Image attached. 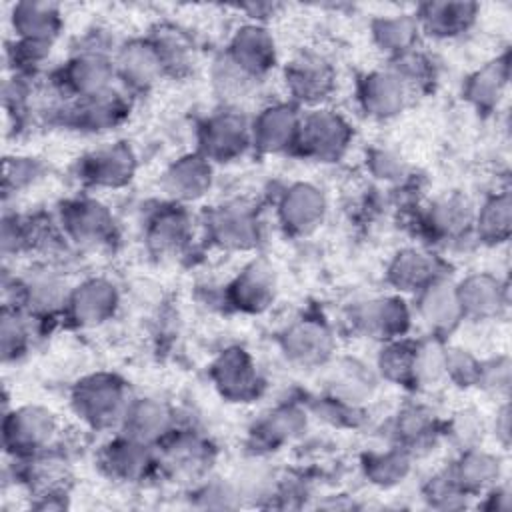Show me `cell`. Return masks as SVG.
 <instances>
[{"instance_id":"obj_25","label":"cell","mask_w":512,"mask_h":512,"mask_svg":"<svg viewBox=\"0 0 512 512\" xmlns=\"http://www.w3.org/2000/svg\"><path fill=\"white\" fill-rule=\"evenodd\" d=\"M332 348V340L328 330L322 324L304 320L294 324L284 336L286 356L300 364L322 362Z\"/></svg>"},{"instance_id":"obj_21","label":"cell","mask_w":512,"mask_h":512,"mask_svg":"<svg viewBox=\"0 0 512 512\" xmlns=\"http://www.w3.org/2000/svg\"><path fill=\"white\" fill-rule=\"evenodd\" d=\"M170 424H172V414L168 406L152 398H140L136 402H128V408L122 416L124 436L144 444L164 436L170 430Z\"/></svg>"},{"instance_id":"obj_7","label":"cell","mask_w":512,"mask_h":512,"mask_svg":"<svg viewBox=\"0 0 512 512\" xmlns=\"http://www.w3.org/2000/svg\"><path fill=\"white\" fill-rule=\"evenodd\" d=\"M62 228L78 244L96 246L110 238L114 230L112 214L96 200H74L62 210Z\"/></svg>"},{"instance_id":"obj_1","label":"cell","mask_w":512,"mask_h":512,"mask_svg":"<svg viewBox=\"0 0 512 512\" xmlns=\"http://www.w3.org/2000/svg\"><path fill=\"white\" fill-rule=\"evenodd\" d=\"M128 402L124 384L110 374H92L80 380L72 394L76 414L92 428H108L122 422Z\"/></svg>"},{"instance_id":"obj_5","label":"cell","mask_w":512,"mask_h":512,"mask_svg":"<svg viewBox=\"0 0 512 512\" xmlns=\"http://www.w3.org/2000/svg\"><path fill=\"white\" fill-rule=\"evenodd\" d=\"M250 142V126L246 118L236 110L218 112L216 116L208 118L200 132L204 158L212 160H232L242 154Z\"/></svg>"},{"instance_id":"obj_28","label":"cell","mask_w":512,"mask_h":512,"mask_svg":"<svg viewBox=\"0 0 512 512\" xmlns=\"http://www.w3.org/2000/svg\"><path fill=\"white\" fill-rule=\"evenodd\" d=\"M190 220L182 210H164L148 226V244L156 254H178L190 240Z\"/></svg>"},{"instance_id":"obj_22","label":"cell","mask_w":512,"mask_h":512,"mask_svg":"<svg viewBox=\"0 0 512 512\" xmlns=\"http://www.w3.org/2000/svg\"><path fill=\"white\" fill-rule=\"evenodd\" d=\"M456 296L462 308V316L488 318L502 310L504 290L494 276L476 274L468 276L456 286Z\"/></svg>"},{"instance_id":"obj_40","label":"cell","mask_w":512,"mask_h":512,"mask_svg":"<svg viewBox=\"0 0 512 512\" xmlns=\"http://www.w3.org/2000/svg\"><path fill=\"white\" fill-rule=\"evenodd\" d=\"M258 78L234 64L226 54L214 66V86L226 98H244L256 86Z\"/></svg>"},{"instance_id":"obj_38","label":"cell","mask_w":512,"mask_h":512,"mask_svg":"<svg viewBox=\"0 0 512 512\" xmlns=\"http://www.w3.org/2000/svg\"><path fill=\"white\" fill-rule=\"evenodd\" d=\"M304 424H306L304 414L292 406H286L268 414L258 424L256 436L264 444H280L284 440L294 438L304 428Z\"/></svg>"},{"instance_id":"obj_26","label":"cell","mask_w":512,"mask_h":512,"mask_svg":"<svg viewBox=\"0 0 512 512\" xmlns=\"http://www.w3.org/2000/svg\"><path fill=\"white\" fill-rule=\"evenodd\" d=\"M14 30L20 34V40L46 42L52 44V38L60 30V14L54 4L24 2L14 6Z\"/></svg>"},{"instance_id":"obj_12","label":"cell","mask_w":512,"mask_h":512,"mask_svg":"<svg viewBox=\"0 0 512 512\" xmlns=\"http://www.w3.org/2000/svg\"><path fill=\"white\" fill-rule=\"evenodd\" d=\"M134 156L124 144L90 152L80 162V178L94 186H120L132 178Z\"/></svg>"},{"instance_id":"obj_42","label":"cell","mask_w":512,"mask_h":512,"mask_svg":"<svg viewBox=\"0 0 512 512\" xmlns=\"http://www.w3.org/2000/svg\"><path fill=\"white\" fill-rule=\"evenodd\" d=\"M434 414L428 412L424 406H410L398 414L396 422V432L402 442L408 446H416L430 436H434Z\"/></svg>"},{"instance_id":"obj_11","label":"cell","mask_w":512,"mask_h":512,"mask_svg":"<svg viewBox=\"0 0 512 512\" xmlns=\"http://www.w3.org/2000/svg\"><path fill=\"white\" fill-rule=\"evenodd\" d=\"M274 54L276 52H274L272 36L268 34L266 28H262L258 24L242 26L234 34L230 48L226 52V56L234 64H238L242 70H246L248 74H252L258 80L274 64Z\"/></svg>"},{"instance_id":"obj_27","label":"cell","mask_w":512,"mask_h":512,"mask_svg":"<svg viewBox=\"0 0 512 512\" xmlns=\"http://www.w3.org/2000/svg\"><path fill=\"white\" fill-rule=\"evenodd\" d=\"M388 276L398 290L420 292L424 286L438 278V272L436 262L430 254L408 248L396 254V258L390 264Z\"/></svg>"},{"instance_id":"obj_3","label":"cell","mask_w":512,"mask_h":512,"mask_svg":"<svg viewBox=\"0 0 512 512\" xmlns=\"http://www.w3.org/2000/svg\"><path fill=\"white\" fill-rule=\"evenodd\" d=\"M58 432L56 416L42 406H22L4 416L6 448L24 456L46 450Z\"/></svg>"},{"instance_id":"obj_19","label":"cell","mask_w":512,"mask_h":512,"mask_svg":"<svg viewBox=\"0 0 512 512\" xmlns=\"http://www.w3.org/2000/svg\"><path fill=\"white\" fill-rule=\"evenodd\" d=\"M212 182V170L204 156H184L164 174V190L180 202L202 198Z\"/></svg>"},{"instance_id":"obj_43","label":"cell","mask_w":512,"mask_h":512,"mask_svg":"<svg viewBox=\"0 0 512 512\" xmlns=\"http://www.w3.org/2000/svg\"><path fill=\"white\" fill-rule=\"evenodd\" d=\"M28 342V326L18 310L4 308L2 312V356L4 360L22 354Z\"/></svg>"},{"instance_id":"obj_4","label":"cell","mask_w":512,"mask_h":512,"mask_svg":"<svg viewBox=\"0 0 512 512\" xmlns=\"http://www.w3.org/2000/svg\"><path fill=\"white\" fill-rule=\"evenodd\" d=\"M114 62L100 50H82L62 70V90L76 98H90L112 90Z\"/></svg>"},{"instance_id":"obj_44","label":"cell","mask_w":512,"mask_h":512,"mask_svg":"<svg viewBox=\"0 0 512 512\" xmlns=\"http://www.w3.org/2000/svg\"><path fill=\"white\" fill-rule=\"evenodd\" d=\"M446 378L458 382V386H470L478 382L482 366L464 350H446Z\"/></svg>"},{"instance_id":"obj_23","label":"cell","mask_w":512,"mask_h":512,"mask_svg":"<svg viewBox=\"0 0 512 512\" xmlns=\"http://www.w3.org/2000/svg\"><path fill=\"white\" fill-rule=\"evenodd\" d=\"M476 16V4L468 2H432L420 8L418 26H424L430 34L448 38L464 32Z\"/></svg>"},{"instance_id":"obj_41","label":"cell","mask_w":512,"mask_h":512,"mask_svg":"<svg viewBox=\"0 0 512 512\" xmlns=\"http://www.w3.org/2000/svg\"><path fill=\"white\" fill-rule=\"evenodd\" d=\"M410 468V460L406 450H390L384 454H376V456H368L366 462V474L372 478L374 484L380 486H390L400 482Z\"/></svg>"},{"instance_id":"obj_2","label":"cell","mask_w":512,"mask_h":512,"mask_svg":"<svg viewBox=\"0 0 512 512\" xmlns=\"http://www.w3.org/2000/svg\"><path fill=\"white\" fill-rule=\"evenodd\" d=\"M350 136V126L340 114L316 108L300 116L294 146L308 158L330 162L342 156Z\"/></svg>"},{"instance_id":"obj_31","label":"cell","mask_w":512,"mask_h":512,"mask_svg":"<svg viewBox=\"0 0 512 512\" xmlns=\"http://www.w3.org/2000/svg\"><path fill=\"white\" fill-rule=\"evenodd\" d=\"M508 84V64L506 58L494 60L474 72L466 84L468 100L478 108H494L504 94Z\"/></svg>"},{"instance_id":"obj_34","label":"cell","mask_w":512,"mask_h":512,"mask_svg":"<svg viewBox=\"0 0 512 512\" xmlns=\"http://www.w3.org/2000/svg\"><path fill=\"white\" fill-rule=\"evenodd\" d=\"M18 294H20V300L26 306H30V310H38V312H50L66 300L62 282L48 272H38L28 276L24 282H20Z\"/></svg>"},{"instance_id":"obj_46","label":"cell","mask_w":512,"mask_h":512,"mask_svg":"<svg viewBox=\"0 0 512 512\" xmlns=\"http://www.w3.org/2000/svg\"><path fill=\"white\" fill-rule=\"evenodd\" d=\"M482 434V422L478 420V414L474 412H462L458 420L454 422V436L466 446V448H476L474 442Z\"/></svg>"},{"instance_id":"obj_36","label":"cell","mask_w":512,"mask_h":512,"mask_svg":"<svg viewBox=\"0 0 512 512\" xmlns=\"http://www.w3.org/2000/svg\"><path fill=\"white\" fill-rule=\"evenodd\" d=\"M478 236L484 242H504L510 234V196L498 194L490 198L476 216Z\"/></svg>"},{"instance_id":"obj_29","label":"cell","mask_w":512,"mask_h":512,"mask_svg":"<svg viewBox=\"0 0 512 512\" xmlns=\"http://www.w3.org/2000/svg\"><path fill=\"white\" fill-rule=\"evenodd\" d=\"M498 474H500L498 458L478 448H466V452L450 472L452 480L464 494L492 486Z\"/></svg>"},{"instance_id":"obj_17","label":"cell","mask_w":512,"mask_h":512,"mask_svg":"<svg viewBox=\"0 0 512 512\" xmlns=\"http://www.w3.org/2000/svg\"><path fill=\"white\" fill-rule=\"evenodd\" d=\"M118 294L114 286L102 278L80 284L68 298L70 314L80 326H96L114 314Z\"/></svg>"},{"instance_id":"obj_47","label":"cell","mask_w":512,"mask_h":512,"mask_svg":"<svg viewBox=\"0 0 512 512\" xmlns=\"http://www.w3.org/2000/svg\"><path fill=\"white\" fill-rule=\"evenodd\" d=\"M372 170L378 178H384V180H396V178H402L404 174V164L398 156H394L392 152H376L372 156Z\"/></svg>"},{"instance_id":"obj_24","label":"cell","mask_w":512,"mask_h":512,"mask_svg":"<svg viewBox=\"0 0 512 512\" xmlns=\"http://www.w3.org/2000/svg\"><path fill=\"white\" fill-rule=\"evenodd\" d=\"M102 462L110 472V476H116L126 482H134L146 476L152 464V458L148 452V444L124 436L122 440H116L104 450Z\"/></svg>"},{"instance_id":"obj_39","label":"cell","mask_w":512,"mask_h":512,"mask_svg":"<svg viewBox=\"0 0 512 512\" xmlns=\"http://www.w3.org/2000/svg\"><path fill=\"white\" fill-rule=\"evenodd\" d=\"M416 346L418 344L392 340L380 352V358H378L380 372L388 380L410 382V378H412V364H414V356H416Z\"/></svg>"},{"instance_id":"obj_14","label":"cell","mask_w":512,"mask_h":512,"mask_svg":"<svg viewBox=\"0 0 512 512\" xmlns=\"http://www.w3.org/2000/svg\"><path fill=\"white\" fill-rule=\"evenodd\" d=\"M126 102L114 90L102 92L90 98H78L74 104L60 108L68 124L80 126V130H108L118 124L126 114Z\"/></svg>"},{"instance_id":"obj_30","label":"cell","mask_w":512,"mask_h":512,"mask_svg":"<svg viewBox=\"0 0 512 512\" xmlns=\"http://www.w3.org/2000/svg\"><path fill=\"white\" fill-rule=\"evenodd\" d=\"M154 46L158 60L162 64L164 74H186L194 62V48L192 42L184 32L172 26L160 28L154 38L150 40Z\"/></svg>"},{"instance_id":"obj_10","label":"cell","mask_w":512,"mask_h":512,"mask_svg":"<svg viewBox=\"0 0 512 512\" xmlns=\"http://www.w3.org/2000/svg\"><path fill=\"white\" fill-rule=\"evenodd\" d=\"M326 200L322 192L310 184L290 186L278 206L280 220L286 230L294 234L312 232L324 218Z\"/></svg>"},{"instance_id":"obj_15","label":"cell","mask_w":512,"mask_h":512,"mask_svg":"<svg viewBox=\"0 0 512 512\" xmlns=\"http://www.w3.org/2000/svg\"><path fill=\"white\" fill-rule=\"evenodd\" d=\"M300 116L294 112L292 106L274 104L264 108L254 124L250 126V136L254 146L266 152H278L288 146H294L296 132H298Z\"/></svg>"},{"instance_id":"obj_6","label":"cell","mask_w":512,"mask_h":512,"mask_svg":"<svg viewBox=\"0 0 512 512\" xmlns=\"http://www.w3.org/2000/svg\"><path fill=\"white\" fill-rule=\"evenodd\" d=\"M286 84L296 100L320 104L334 88V68L324 56L304 52L288 64Z\"/></svg>"},{"instance_id":"obj_13","label":"cell","mask_w":512,"mask_h":512,"mask_svg":"<svg viewBox=\"0 0 512 512\" xmlns=\"http://www.w3.org/2000/svg\"><path fill=\"white\" fill-rule=\"evenodd\" d=\"M212 374L220 392L232 400H248L258 392V372L252 358L240 350H226L212 366Z\"/></svg>"},{"instance_id":"obj_8","label":"cell","mask_w":512,"mask_h":512,"mask_svg":"<svg viewBox=\"0 0 512 512\" xmlns=\"http://www.w3.org/2000/svg\"><path fill=\"white\" fill-rule=\"evenodd\" d=\"M358 94L366 114L376 118H390L406 106L410 88L392 70H380L368 74L362 80Z\"/></svg>"},{"instance_id":"obj_18","label":"cell","mask_w":512,"mask_h":512,"mask_svg":"<svg viewBox=\"0 0 512 512\" xmlns=\"http://www.w3.org/2000/svg\"><path fill=\"white\" fill-rule=\"evenodd\" d=\"M250 208L242 204L220 206L210 214V234L224 248H250L256 244L258 226Z\"/></svg>"},{"instance_id":"obj_9","label":"cell","mask_w":512,"mask_h":512,"mask_svg":"<svg viewBox=\"0 0 512 512\" xmlns=\"http://www.w3.org/2000/svg\"><path fill=\"white\" fill-rule=\"evenodd\" d=\"M408 310L398 298H376L352 310V324L376 338H398L408 326Z\"/></svg>"},{"instance_id":"obj_16","label":"cell","mask_w":512,"mask_h":512,"mask_svg":"<svg viewBox=\"0 0 512 512\" xmlns=\"http://www.w3.org/2000/svg\"><path fill=\"white\" fill-rule=\"evenodd\" d=\"M116 76L134 90H144L152 86L162 74V64L150 40H134L120 48L114 60Z\"/></svg>"},{"instance_id":"obj_35","label":"cell","mask_w":512,"mask_h":512,"mask_svg":"<svg viewBox=\"0 0 512 512\" xmlns=\"http://www.w3.org/2000/svg\"><path fill=\"white\" fill-rule=\"evenodd\" d=\"M418 20L402 14V16H388V18H380L374 22L372 30H374V38L376 42L392 52L394 56L414 48V40L418 34Z\"/></svg>"},{"instance_id":"obj_20","label":"cell","mask_w":512,"mask_h":512,"mask_svg":"<svg viewBox=\"0 0 512 512\" xmlns=\"http://www.w3.org/2000/svg\"><path fill=\"white\" fill-rule=\"evenodd\" d=\"M418 312L422 320L438 330L446 332L452 330L458 320L462 318V308L456 296V286L448 284L446 280H432L428 286L420 290V300H418Z\"/></svg>"},{"instance_id":"obj_32","label":"cell","mask_w":512,"mask_h":512,"mask_svg":"<svg viewBox=\"0 0 512 512\" xmlns=\"http://www.w3.org/2000/svg\"><path fill=\"white\" fill-rule=\"evenodd\" d=\"M472 206L462 196H444L436 200L428 210V226L440 236H458L472 222Z\"/></svg>"},{"instance_id":"obj_33","label":"cell","mask_w":512,"mask_h":512,"mask_svg":"<svg viewBox=\"0 0 512 512\" xmlns=\"http://www.w3.org/2000/svg\"><path fill=\"white\" fill-rule=\"evenodd\" d=\"M234 302L244 310H260L274 296V282L266 268L252 264L234 282Z\"/></svg>"},{"instance_id":"obj_45","label":"cell","mask_w":512,"mask_h":512,"mask_svg":"<svg viewBox=\"0 0 512 512\" xmlns=\"http://www.w3.org/2000/svg\"><path fill=\"white\" fill-rule=\"evenodd\" d=\"M40 174V168L32 158H16L14 162H6V178L4 184H10L14 180V188H20L28 182H32Z\"/></svg>"},{"instance_id":"obj_37","label":"cell","mask_w":512,"mask_h":512,"mask_svg":"<svg viewBox=\"0 0 512 512\" xmlns=\"http://www.w3.org/2000/svg\"><path fill=\"white\" fill-rule=\"evenodd\" d=\"M330 386L336 400L354 404L370 396L374 382L364 366H360L358 362H344L334 370Z\"/></svg>"}]
</instances>
